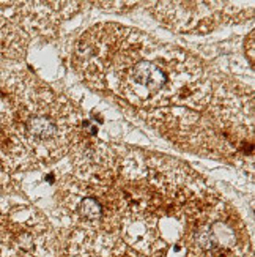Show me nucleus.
<instances>
[{
    "label": "nucleus",
    "mask_w": 255,
    "mask_h": 257,
    "mask_svg": "<svg viewBox=\"0 0 255 257\" xmlns=\"http://www.w3.org/2000/svg\"><path fill=\"white\" fill-rule=\"evenodd\" d=\"M74 66L99 90L139 109H203L211 85L203 65L187 52L159 46L139 30L101 24L77 41Z\"/></svg>",
    "instance_id": "nucleus-1"
},
{
    "label": "nucleus",
    "mask_w": 255,
    "mask_h": 257,
    "mask_svg": "<svg viewBox=\"0 0 255 257\" xmlns=\"http://www.w3.org/2000/svg\"><path fill=\"white\" fill-rule=\"evenodd\" d=\"M79 123L74 106L24 73L0 77V166H48L68 153Z\"/></svg>",
    "instance_id": "nucleus-2"
},
{
    "label": "nucleus",
    "mask_w": 255,
    "mask_h": 257,
    "mask_svg": "<svg viewBox=\"0 0 255 257\" xmlns=\"http://www.w3.org/2000/svg\"><path fill=\"white\" fill-rule=\"evenodd\" d=\"M154 15L158 21L178 32H206L220 24L225 4L220 2H161Z\"/></svg>",
    "instance_id": "nucleus-3"
},
{
    "label": "nucleus",
    "mask_w": 255,
    "mask_h": 257,
    "mask_svg": "<svg viewBox=\"0 0 255 257\" xmlns=\"http://www.w3.org/2000/svg\"><path fill=\"white\" fill-rule=\"evenodd\" d=\"M79 213L84 219L90 221V222H96L103 216V207H101V204H99L98 199H95L92 196H87L81 200Z\"/></svg>",
    "instance_id": "nucleus-4"
}]
</instances>
